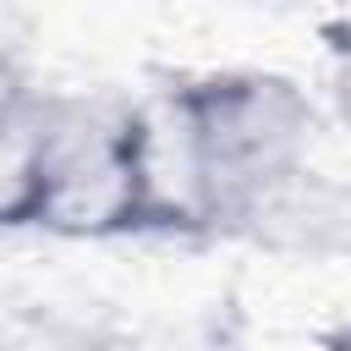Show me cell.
Wrapping results in <instances>:
<instances>
[{
	"label": "cell",
	"mask_w": 351,
	"mask_h": 351,
	"mask_svg": "<svg viewBox=\"0 0 351 351\" xmlns=\"http://www.w3.org/2000/svg\"><path fill=\"white\" fill-rule=\"evenodd\" d=\"M170 176L197 241L351 252V192L313 170L318 110L280 71H203L165 99Z\"/></svg>",
	"instance_id": "6da1fadb"
},
{
	"label": "cell",
	"mask_w": 351,
	"mask_h": 351,
	"mask_svg": "<svg viewBox=\"0 0 351 351\" xmlns=\"http://www.w3.org/2000/svg\"><path fill=\"white\" fill-rule=\"evenodd\" d=\"M137 104L99 93H11L5 104V225L44 236H170L197 241L165 148Z\"/></svg>",
	"instance_id": "7a4b0ae2"
},
{
	"label": "cell",
	"mask_w": 351,
	"mask_h": 351,
	"mask_svg": "<svg viewBox=\"0 0 351 351\" xmlns=\"http://www.w3.org/2000/svg\"><path fill=\"white\" fill-rule=\"evenodd\" d=\"M329 99H335V121L351 143V33L335 44V71H329Z\"/></svg>",
	"instance_id": "3957f363"
}]
</instances>
